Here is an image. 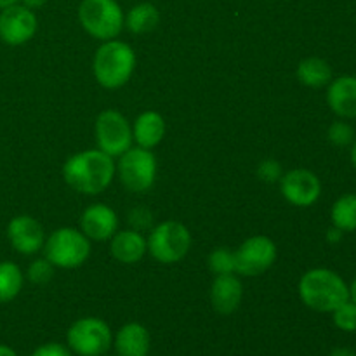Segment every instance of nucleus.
Wrapping results in <instances>:
<instances>
[{"instance_id": "f257e3e1", "label": "nucleus", "mask_w": 356, "mask_h": 356, "mask_svg": "<svg viewBox=\"0 0 356 356\" xmlns=\"http://www.w3.org/2000/svg\"><path fill=\"white\" fill-rule=\"evenodd\" d=\"M117 172L113 156L101 149H86L70 156L63 165L66 184L83 195H99L106 190Z\"/></svg>"}, {"instance_id": "f03ea898", "label": "nucleus", "mask_w": 356, "mask_h": 356, "mask_svg": "<svg viewBox=\"0 0 356 356\" xmlns=\"http://www.w3.org/2000/svg\"><path fill=\"white\" fill-rule=\"evenodd\" d=\"M299 298L302 305L318 313H332L350 299V285L329 268H313L299 280Z\"/></svg>"}, {"instance_id": "7ed1b4c3", "label": "nucleus", "mask_w": 356, "mask_h": 356, "mask_svg": "<svg viewBox=\"0 0 356 356\" xmlns=\"http://www.w3.org/2000/svg\"><path fill=\"white\" fill-rule=\"evenodd\" d=\"M136 68V52L125 42L106 40L94 54L92 72L104 89H118L131 80Z\"/></svg>"}, {"instance_id": "20e7f679", "label": "nucleus", "mask_w": 356, "mask_h": 356, "mask_svg": "<svg viewBox=\"0 0 356 356\" xmlns=\"http://www.w3.org/2000/svg\"><path fill=\"white\" fill-rule=\"evenodd\" d=\"M79 19L90 37L106 42L120 35L125 16L117 0H82Z\"/></svg>"}, {"instance_id": "39448f33", "label": "nucleus", "mask_w": 356, "mask_h": 356, "mask_svg": "<svg viewBox=\"0 0 356 356\" xmlns=\"http://www.w3.org/2000/svg\"><path fill=\"white\" fill-rule=\"evenodd\" d=\"M45 259L54 268L73 270L82 266L90 254V240L80 229L59 228L44 243Z\"/></svg>"}, {"instance_id": "423d86ee", "label": "nucleus", "mask_w": 356, "mask_h": 356, "mask_svg": "<svg viewBox=\"0 0 356 356\" xmlns=\"http://www.w3.org/2000/svg\"><path fill=\"white\" fill-rule=\"evenodd\" d=\"M146 243L153 259L162 264H176L190 252L191 233L183 222L170 219L155 226Z\"/></svg>"}, {"instance_id": "0eeeda50", "label": "nucleus", "mask_w": 356, "mask_h": 356, "mask_svg": "<svg viewBox=\"0 0 356 356\" xmlns=\"http://www.w3.org/2000/svg\"><path fill=\"white\" fill-rule=\"evenodd\" d=\"M66 343L70 351L79 356H104L113 346V334L104 320L86 316L72 323Z\"/></svg>"}, {"instance_id": "6e6552de", "label": "nucleus", "mask_w": 356, "mask_h": 356, "mask_svg": "<svg viewBox=\"0 0 356 356\" xmlns=\"http://www.w3.org/2000/svg\"><path fill=\"white\" fill-rule=\"evenodd\" d=\"M120 183L132 193H145L156 179V159L152 149L131 146L117 163Z\"/></svg>"}, {"instance_id": "1a4fd4ad", "label": "nucleus", "mask_w": 356, "mask_h": 356, "mask_svg": "<svg viewBox=\"0 0 356 356\" xmlns=\"http://www.w3.org/2000/svg\"><path fill=\"white\" fill-rule=\"evenodd\" d=\"M97 149L110 156H120L132 146V127L127 118L117 110H104L97 115L96 125Z\"/></svg>"}, {"instance_id": "9d476101", "label": "nucleus", "mask_w": 356, "mask_h": 356, "mask_svg": "<svg viewBox=\"0 0 356 356\" xmlns=\"http://www.w3.org/2000/svg\"><path fill=\"white\" fill-rule=\"evenodd\" d=\"M233 254L235 273L243 277H259L277 261V245L270 236L256 235L247 238Z\"/></svg>"}, {"instance_id": "9b49d317", "label": "nucleus", "mask_w": 356, "mask_h": 356, "mask_svg": "<svg viewBox=\"0 0 356 356\" xmlns=\"http://www.w3.org/2000/svg\"><path fill=\"white\" fill-rule=\"evenodd\" d=\"M38 19L23 3H14L0 10V40L7 45H23L37 33Z\"/></svg>"}, {"instance_id": "f8f14e48", "label": "nucleus", "mask_w": 356, "mask_h": 356, "mask_svg": "<svg viewBox=\"0 0 356 356\" xmlns=\"http://www.w3.org/2000/svg\"><path fill=\"white\" fill-rule=\"evenodd\" d=\"M280 191L289 204L296 207H312L322 195V183L312 170L294 169L282 176Z\"/></svg>"}, {"instance_id": "ddd939ff", "label": "nucleus", "mask_w": 356, "mask_h": 356, "mask_svg": "<svg viewBox=\"0 0 356 356\" xmlns=\"http://www.w3.org/2000/svg\"><path fill=\"white\" fill-rule=\"evenodd\" d=\"M7 238L14 250L23 256H31L44 249L45 235L40 222L31 216H16L7 225Z\"/></svg>"}, {"instance_id": "4468645a", "label": "nucleus", "mask_w": 356, "mask_h": 356, "mask_svg": "<svg viewBox=\"0 0 356 356\" xmlns=\"http://www.w3.org/2000/svg\"><path fill=\"white\" fill-rule=\"evenodd\" d=\"M80 232L96 242L110 240L118 232L117 212L104 204L89 205L80 218Z\"/></svg>"}, {"instance_id": "2eb2a0df", "label": "nucleus", "mask_w": 356, "mask_h": 356, "mask_svg": "<svg viewBox=\"0 0 356 356\" xmlns=\"http://www.w3.org/2000/svg\"><path fill=\"white\" fill-rule=\"evenodd\" d=\"M243 298V285L233 273L216 275L211 287L212 308L218 315L228 316L240 308Z\"/></svg>"}, {"instance_id": "dca6fc26", "label": "nucleus", "mask_w": 356, "mask_h": 356, "mask_svg": "<svg viewBox=\"0 0 356 356\" xmlns=\"http://www.w3.org/2000/svg\"><path fill=\"white\" fill-rule=\"evenodd\" d=\"M327 104L339 118H356V75L332 79L327 86Z\"/></svg>"}, {"instance_id": "f3484780", "label": "nucleus", "mask_w": 356, "mask_h": 356, "mask_svg": "<svg viewBox=\"0 0 356 356\" xmlns=\"http://www.w3.org/2000/svg\"><path fill=\"white\" fill-rule=\"evenodd\" d=\"M113 346L117 356H148L152 350V337L145 325L131 322L115 334Z\"/></svg>"}, {"instance_id": "a211bd4d", "label": "nucleus", "mask_w": 356, "mask_h": 356, "mask_svg": "<svg viewBox=\"0 0 356 356\" xmlns=\"http://www.w3.org/2000/svg\"><path fill=\"white\" fill-rule=\"evenodd\" d=\"M110 250L118 263L136 264L148 252V243L138 229H124L111 236Z\"/></svg>"}, {"instance_id": "6ab92c4d", "label": "nucleus", "mask_w": 356, "mask_h": 356, "mask_svg": "<svg viewBox=\"0 0 356 356\" xmlns=\"http://www.w3.org/2000/svg\"><path fill=\"white\" fill-rule=\"evenodd\" d=\"M165 136V120L159 111H145L132 125V139L141 148L152 149L162 143Z\"/></svg>"}, {"instance_id": "aec40b11", "label": "nucleus", "mask_w": 356, "mask_h": 356, "mask_svg": "<svg viewBox=\"0 0 356 356\" xmlns=\"http://www.w3.org/2000/svg\"><path fill=\"white\" fill-rule=\"evenodd\" d=\"M296 75H298V80L302 86L312 87V89L329 86L334 79L332 68H330L329 63L322 58H316V56L302 59L298 65Z\"/></svg>"}, {"instance_id": "412c9836", "label": "nucleus", "mask_w": 356, "mask_h": 356, "mask_svg": "<svg viewBox=\"0 0 356 356\" xmlns=\"http://www.w3.org/2000/svg\"><path fill=\"white\" fill-rule=\"evenodd\" d=\"M159 9L149 2H141L138 3V6L132 7L124 19V26H127V30L136 35L149 33V31H153L159 26Z\"/></svg>"}, {"instance_id": "4be33fe9", "label": "nucleus", "mask_w": 356, "mask_h": 356, "mask_svg": "<svg viewBox=\"0 0 356 356\" xmlns=\"http://www.w3.org/2000/svg\"><path fill=\"white\" fill-rule=\"evenodd\" d=\"M330 221L341 232H356V193H344L334 202L330 209Z\"/></svg>"}, {"instance_id": "5701e85b", "label": "nucleus", "mask_w": 356, "mask_h": 356, "mask_svg": "<svg viewBox=\"0 0 356 356\" xmlns=\"http://www.w3.org/2000/svg\"><path fill=\"white\" fill-rule=\"evenodd\" d=\"M23 271L10 261L0 263V302H10L23 289Z\"/></svg>"}, {"instance_id": "b1692460", "label": "nucleus", "mask_w": 356, "mask_h": 356, "mask_svg": "<svg viewBox=\"0 0 356 356\" xmlns=\"http://www.w3.org/2000/svg\"><path fill=\"white\" fill-rule=\"evenodd\" d=\"M327 138L332 143L334 146H339V148H346V146L353 145L356 139L353 125L348 124L344 118L336 120L334 124H330L329 131H327Z\"/></svg>"}, {"instance_id": "393cba45", "label": "nucleus", "mask_w": 356, "mask_h": 356, "mask_svg": "<svg viewBox=\"0 0 356 356\" xmlns=\"http://www.w3.org/2000/svg\"><path fill=\"white\" fill-rule=\"evenodd\" d=\"M332 322L343 332H356V305L351 299L334 309Z\"/></svg>"}, {"instance_id": "a878e982", "label": "nucleus", "mask_w": 356, "mask_h": 356, "mask_svg": "<svg viewBox=\"0 0 356 356\" xmlns=\"http://www.w3.org/2000/svg\"><path fill=\"white\" fill-rule=\"evenodd\" d=\"M209 268L214 275L235 273V254L226 247L212 250L209 256Z\"/></svg>"}, {"instance_id": "bb28decb", "label": "nucleus", "mask_w": 356, "mask_h": 356, "mask_svg": "<svg viewBox=\"0 0 356 356\" xmlns=\"http://www.w3.org/2000/svg\"><path fill=\"white\" fill-rule=\"evenodd\" d=\"M26 277L28 280L33 282V284H47V282H51L52 277H54V266H52L45 257L44 259H35L33 263L28 266Z\"/></svg>"}, {"instance_id": "cd10ccee", "label": "nucleus", "mask_w": 356, "mask_h": 356, "mask_svg": "<svg viewBox=\"0 0 356 356\" xmlns=\"http://www.w3.org/2000/svg\"><path fill=\"white\" fill-rule=\"evenodd\" d=\"M257 176H259V179L266 181V183H277V181L282 179L284 172H282L280 163L277 160L270 159L259 163V167H257Z\"/></svg>"}, {"instance_id": "c85d7f7f", "label": "nucleus", "mask_w": 356, "mask_h": 356, "mask_svg": "<svg viewBox=\"0 0 356 356\" xmlns=\"http://www.w3.org/2000/svg\"><path fill=\"white\" fill-rule=\"evenodd\" d=\"M31 356H72V353H70V348L63 346V344L47 343L38 346Z\"/></svg>"}, {"instance_id": "c756f323", "label": "nucleus", "mask_w": 356, "mask_h": 356, "mask_svg": "<svg viewBox=\"0 0 356 356\" xmlns=\"http://www.w3.org/2000/svg\"><path fill=\"white\" fill-rule=\"evenodd\" d=\"M129 221L134 226V229L139 232V229L148 228V226L152 225V214H149L146 209H136V211H132L131 216H129Z\"/></svg>"}, {"instance_id": "7c9ffc66", "label": "nucleus", "mask_w": 356, "mask_h": 356, "mask_svg": "<svg viewBox=\"0 0 356 356\" xmlns=\"http://www.w3.org/2000/svg\"><path fill=\"white\" fill-rule=\"evenodd\" d=\"M343 236H344V232H341V229L336 228V226H330L325 233V240L330 243V245H337V243L343 240Z\"/></svg>"}, {"instance_id": "2f4dec72", "label": "nucleus", "mask_w": 356, "mask_h": 356, "mask_svg": "<svg viewBox=\"0 0 356 356\" xmlns=\"http://www.w3.org/2000/svg\"><path fill=\"white\" fill-rule=\"evenodd\" d=\"M329 356H356V351L351 350V348L341 346V348H334Z\"/></svg>"}, {"instance_id": "473e14b6", "label": "nucleus", "mask_w": 356, "mask_h": 356, "mask_svg": "<svg viewBox=\"0 0 356 356\" xmlns=\"http://www.w3.org/2000/svg\"><path fill=\"white\" fill-rule=\"evenodd\" d=\"M21 3H23L24 7H28V9H38V7H42L44 6L45 2H47V0H19Z\"/></svg>"}, {"instance_id": "72a5a7b5", "label": "nucleus", "mask_w": 356, "mask_h": 356, "mask_svg": "<svg viewBox=\"0 0 356 356\" xmlns=\"http://www.w3.org/2000/svg\"><path fill=\"white\" fill-rule=\"evenodd\" d=\"M0 356H17V353L13 348L6 346V344H0Z\"/></svg>"}, {"instance_id": "f704fd0d", "label": "nucleus", "mask_w": 356, "mask_h": 356, "mask_svg": "<svg viewBox=\"0 0 356 356\" xmlns=\"http://www.w3.org/2000/svg\"><path fill=\"white\" fill-rule=\"evenodd\" d=\"M350 299L356 305V278L351 282V285H350Z\"/></svg>"}, {"instance_id": "c9c22d12", "label": "nucleus", "mask_w": 356, "mask_h": 356, "mask_svg": "<svg viewBox=\"0 0 356 356\" xmlns=\"http://www.w3.org/2000/svg\"><path fill=\"white\" fill-rule=\"evenodd\" d=\"M350 156H351V163H353V167L356 169V139L353 141V145H351Z\"/></svg>"}, {"instance_id": "e433bc0d", "label": "nucleus", "mask_w": 356, "mask_h": 356, "mask_svg": "<svg viewBox=\"0 0 356 356\" xmlns=\"http://www.w3.org/2000/svg\"><path fill=\"white\" fill-rule=\"evenodd\" d=\"M17 2H19V0H0V10L6 9V7H9V6H14V3H17Z\"/></svg>"}]
</instances>
